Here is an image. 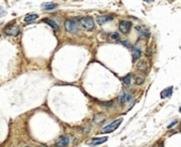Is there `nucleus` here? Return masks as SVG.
<instances>
[{"instance_id":"ddd939ff","label":"nucleus","mask_w":181,"mask_h":147,"mask_svg":"<svg viewBox=\"0 0 181 147\" xmlns=\"http://www.w3.org/2000/svg\"><path fill=\"white\" fill-rule=\"evenodd\" d=\"M136 68L139 70H142V71H145L147 69V62L145 60H141L139 62H137L136 64Z\"/></svg>"},{"instance_id":"dca6fc26","label":"nucleus","mask_w":181,"mask_h":147,"mask_svg":"<svg viewBox=\"0 0 181 147\" xmlns=\"http://www.w3.org/2000/svg\"><path fill=\"white\" fill-rule=\"evenodd\" d=\"M144 81H145V79H144V77H142V76H134V82H135V84H139V85H141V84L144 83Z\"/></svg>"},{"instance_id":"b1692460","label":"nucleus","mask_w":181,"mask_h":147,"mask_svg":"<svg viewBox=\"0 0 181 147\" xmlns=\"http://www.w3.org/2000/svg\"><path fill=\"white\" fill-rule=\"evenodd\" d=\"M100 103L102 105H105V107H108V108H109V107H111V105H113V102H112V101H109V102H100Z\"/></svg>"},{"instance_id":"f257e3e1","label":"nucleus","mask_w":181,"mask_h":147,"mask_svg":"<svg viewBox=\"0 0 181 147\" xmlns=\"http://www.w3.org/2000/svg\"><path fill=\"white\" fill-rule=\"evenodd\" d=\"M80 22L82 24V27L84 29H86L88 31H92L95 27L94 20L90 16H83V17L80 18Z\"/></svg>"},{"instance_id":"f3484780","label":"nucleus","mask_w":181,"mask_h":147,"mask_svg":"<svg viewBox=\"0 0 181 147\" xmlns=\"http://www.w3.org/2000/svg\"><path fill=\"white\" fill-rule=\"evenodd\" d=\"M56 3H45V4H43V9H44V10H53V9H56Z\"/></svg>"},{"instance_id":"9d476101","label":"nucleus","mask_w":181,"mask_h":147,"mask_svg":"<svg viewBox=\"0 0 181 147\" xmlns=\"http://www.w3.org/2000/svg\"><path fill=\"white\" fill-rule=\"evenodd\" d=\"M105 120V115H103V113H98L96 115L94 116V118H93V122H94L95 125H99L101 122Z\"/></svg>"},{"instance_id":"39448f33","label":"nucleus","mask_w":181,"mask_h":147,"mask_svg":"<svg viewBox=\"0 0 181 147\" xmlns=\"http://www.w3.org/2000/svg\"><path fill=\"white\" fill-rule=\"evenodd\" d=\"M4 32H5L7 35H10V36H16V35L19 34V28H18L16 24H11L5 27Z\"/></svg>"},{"instance_id":"20e7f679","label":"nucleus","mask_w":181,"mask_h":147,"mask_svg":"<svg viewBox=\"0 0 181 147\" xmlns=\"http://www.w3.org/2000/svg\"><path fill=\"white\" fill-rule=\"evenodd\" d=\"M135 30L137 31V33H139V37H141V39H148V37H149L150 31H149V29L147 28L146 26H143V24L136 26Z\"/></svg>"},{"instance_id":"393cba45","label":"nucleus","mask_w":181,"mask_h":147,"mask_svg":"<svg viewBox=\"0 0 181 147\" xmlns=\"http://www.w3.org/2000/svg\"><path fill=\"white\" fill-rule=\"evenodd\" d=\"M122 45L127 46V47H130V46H131V44H130V42H129V41H122Z\"/></svg>"},{"instance_id":"1a4fd4ad","label":"nucleus","mask_w":181,"mask_h":147,"mask_svg":"<svg viewBox=\"0 0 181 147\" xmlns=\"http://www.w3.org/2000/svg\"><path fill=\"white\" fill-rule=\"evenodd\" d=\"M107 140H108V137H95V139H93V140H90L87 144H88L90 146H94V145H99V144L105 143V142Z\"/></svg>"},{"instance_id":"2eb2a0df","label":"nucleus","mask_w":181,"mask_h":147,"mask_svg":"<svg viewBox=\"0 0 181 147\" xmlns=\"http://www.w3.org/2000/svg\"><path fill=\"white\" fill-rule=\"evenodd\" d=\"M37 17H38L37 14H34V13H32V14L27 15V16H26V17L24 18V20L26 21V22H31V21L35 20V19H36Z\"/></svg>"},{"instance_id":"0eeeda50","label":"nucleus","mask_w":181,"mask_h":147,"mask_svg":"<svg viewBox=\"0 0 181 147\" xmlns=\"http://www.w3.org/2000/svg\"><path fill=\"white\" fill-rule=\"evenodd\" d=\"M69 144V137H66V135H63L56 141V147H66L67 145Z\"/></svg>"},{"instance_id":"423d86ee","label":"nucleus","mask_w":181,"mask_h":147,"mask_svg":"<svg viewBox=\"0 0 181 147\" xmlns=\"http://www.w3.org/2000/svg\"><path fill=\"white\" fill-rule=\"evenodd\" d=\"M119 31L124 33V34H127L129 31H130V29L132 27V24L128 20H122L119 22Z\"/></svg>"},{"instance_id":"a211bd4d","label":"nucleus","mask_w":181,"mask_h":147,"mask_svg":"<svg viewBox=\"0 0 181 147\" xmlns=\"http://www.w3.org/2000/svg\"><path fill=\"white\" fill-rule=\"evenodd\" d=\"M122 82H124L126 85H130V83H131V75L129 74V75L125 76V77L122 78Z\"/></svg>"},{"instance_id":"412c9836","label":"nucleus","mask_w":181,"mask_h":147,"mask_svg":"<svg viewBox=\"0 0 181 147\" xmlns=\"http://www.w3.org/2000/svg\"><path fill=\"white\" fill-rule=\"evenodd\" d=\"M90 126H84L82 129H81V131H82V133H87L88 131H90Z\"/></svg>"},{"instance_id":"aec40b11","label":"nucleus","mask_w":181,"mask_h":147,"mask_svg":"<svg viewBox=\"0 0 181 147\" xmlns=\"http://www.w3.org/2000/svg\"><path fill=\"white\" fill-rule=\"evenodd\" d=\"M111 39H119V33L118 32H114V33H112Z\"/></svg>"},{"instance_id":"5701e85b","label":"nucleus","mask_w":181,"mask_h":147,"mask_svg":"<svg viewBox=\"0 0 181 147\" xmlns=\"http://www.w3.org/2000/svg\"><path fill=\"white\" fill-rule=\"evenodd\" d=\"M126 99H127V101H131V100L133 99V95L126 93Z\"/></svg>"},{"instance_id":"cd10ccee","label":"nucleus","mask_w":181,"mask_h":147,"mask_svg":"<svg viewBox=\"0 0 181 147\" xmlns=\"http://www.w3.org/2000/svg\"><path fill=\"white\" fill-rule=\"evenodd\" d=\"M26 147H30V146H26Z\"/></svg>"},{"instance_id":"4be33fe9","label":"nucleus","mask_w":181,"mask_h":147,"mask_svg":"<svg viewBox=\"0 0 181 147\" xmlns=\"http://www.w3.org/2000/svg\"><path fill=\"white\" fill-rule=\"evenodd\" d=\"M5 14H7V11L4 10L2 7H0V17H3Z\"/></svg>"},{"instance_id":"7ed1b4c3","label":"nucleus","mask_w":181,"mask_h":147,"mask_svg":"<svg viewBox=\"0 0 181 147\" xmlns=\"http://www.w3.org/2000/svg\"><path fill=\"white\" fill-rule=\"evenodd\" d=\"M64 27H65V29H66V31L68 32H77L79 31V26H78V22H76L75 20H73V19H67V20H65V22H64Z\"/></svg>"},{"instance_id":"a878e982","label":"nucleus","mask_w":181,"mask_h":147,"mask_svg":"<svg viewBox=\"0 0 181 147\" xmlns=\"http://www.w3.org/2000/svg\"><path fill=\"white\" fill-rule=\"evenodd\" d=\"M177 120H175L174 122H171V124H169V125H168V126H167V128H168V129H169V128H171V127H174L175 125H176V124H177Z\"/></svg>"},{"instance_id":"4468645a","label":"nucleus","mask_w":181,"mask_h":147,"mask_svg":"<svg viewBox=\"0 0 181 147\" xmlns=\"http://www.w3.org/2000/svg\"><path fill=\"white\" fill-rule=\"evenodd\" d=\"M173 94V86H169V88H165L162 93H161V98H167V97H169L171 95Z\"/></svg>"},{"instance_id":"6ab92c4d","label":"nucleus","mask_w":181,"mask_h":147,"mask_svg":"<svg viewBox=\"0 0 181 147\" xmlns=\"http://www.w3.org/2000/svg\"><path fill=\"white\" fill-rule=\"evenodd\" d=\"M117 100H118V102H120V103H124L125 101H127V99H126V92H122V94L119 95L118 98H117Z\"/></svg>"},{"instance_id":"6e6552de","label":"nucleus","mask_w":181,"mask_h":147,"mask_svg":"<svg viewBox=\"0 0 181 147\" xmlns=\"http://www.w3.org/2000/svg\"><path fill=\"white\" fill-rule=\"evenodd\" d=\"M113 19V16L112 15H100L97 17V22L99 24H103L105 22H109L110 20Z\"/></svg>"},{"instance_id":"f03ea898","label":"nucleus","mask_w":181,"mask_h":147,"mask_svg":"<svg viewBox=\"0 0 181 147\" xmlns=\"http://www.w3.org/2000/svg\"><path fill=\"white\" fill-rule=\"evenodd\" d=\"M122 118L116 119V120H114L113 122H111L110 125H108V126L105 127L103 129L101 130V133H110L112 132V131H114V130H116L118 128V126L122 124Z\"/></svg>"},{"instance_id":"bb28decb","label":"nucleus","mask_w":181,"mask_h":147,"mask_svg":"<svg viewBox=\"0 0 181 147\" xmlns=\"http://www.w3.org/2000/svg\"><path fill=\"white\" fill-rule=\"evenodd\" d=\"M179 111H180V113H181V107H180V109H179Z\"/></svg>"},{"instance_id":"9b49d317","label":"nucleus","mask_w":181,"mask_h":147,"mask_svg":"<svg viewBox=\"0 0 181 147\" xmlns=\"http://www.w3.org/2000/svg\"><path fill=\"white\" fill-rule=\"evenodd\" d=\"M131 51H132V56H133V60H134V61L141 58L142 51L139 50V48H137V47H132V48H131Z\"/></svg>"},{"instance_id":"f8f14e48","label":"nucleus","mask_w":181,"mask_h":147,"mask_svg":"<svg viewBox=\"0 0 181 147\" xmlns=\"http://www.w3.org/2000/svg\"><path fill=\"white\" fill-rule=\"evenodd\" d=\"M42 21H43V22H46V24H48L49 26H51V27H52V29H54L56 31H59V26L56 24V21L51 20V19H49V18H44V19H43Z\"/></svg>"}]
</instances>
